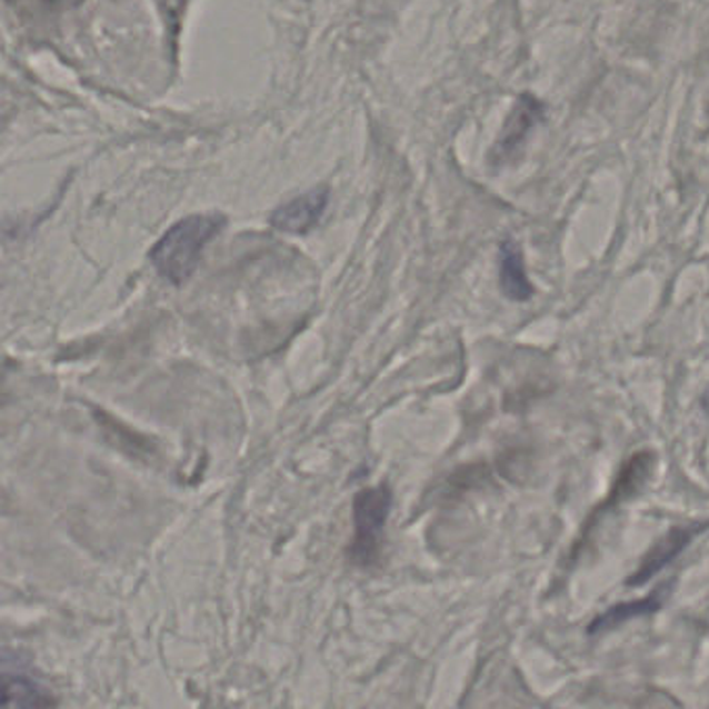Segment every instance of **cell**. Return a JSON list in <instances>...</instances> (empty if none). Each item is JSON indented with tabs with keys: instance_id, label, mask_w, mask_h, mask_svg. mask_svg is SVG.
<instances>
[{
	"instance_id": "obj_1",
	"label": "cell",
	"mask_w": 709,
	"mask_h": 709,
	"mask_svg": "<svg viewBox=\"0 0 709 709\" xmlns=\"http://www.w3.org/2000/svg\"><path fill=\"white\" fill-rule=\"evenodd\" d=\"M226 227L223 214H192L171 227L150 250V260L162 279L186 283L200 264L207 243Z\"/></svg>"
},
{
	"instance_id": "obj_2",
	"label": "cell",
	"mask_w": 709,
	"mask_h": 709,
	"mask_svg": "<svg viewBox=\"0 0 709 709\" xmlns=\"http://www.w3.org/2000/svg\"><path fill=\"white\" fill-rule=\"evenodd\" d=\"M389 510H391V491L387 485L358 491L354 500L356 535L350 549L358 565H371L372 560L379 556Z\"/></svg>"
},
{
	"instance_id": "obj_3",
	"label": "cell",
	"mask_w": 709,
	"mask_h": 709,
	"mask_svg": "<svg viewBox=\"0 0 709 709\" xmlns=\"http://www.w3.org/2000/svg\"><path fill=\"white\" fill-rule=\"evenodd\" d=\"M2 706L4 708H49L54 699L28 668L4 656L2 661Z\"/></svg>"
},
{
	"instance_id": "obj_4",
	"label": "cell",
	"mask_w": 709,
	"mask_h": 709,
	"mask_svg": "<svg viewBox=\"0 0 709 709\" xmlns=\"http://www.w3.org/2000/svg\"><path fill=\"white\" fill-rule=\"evenodd\" d=\"M327 202H329V190L327 188L310 190V192L302 193V196L293 198L290 202H286V204H281L279 209L274 210L271 223L279 231L302 236V233H308L312 227L321 221L322 212L327 209Z\"/></svg>"
},
{
	"instance_id": "obj_5",
	"label": "cell",
	"mask_w": 709,
	"mask_h": 709,
	"mask_svg": "<svg viewBox=\"0 0 709 709\" xmlns=\"http://www.w3.org/2000/svg\"><path fill=\"white\" fill-rule=\"evenodd\" d=\"M701 531H703V525H693V527L685 525V527H677L668 535H663L660 541L651 548V551L645 556L639 570L630 577V587H639V585H645L647 580L653 579L675 558H678L682 553V549L687 548Z\"/></svg>"
},
{
	"instance_id": "obj_6",
	"label": "cell",
	"mask_w": 709,
	"mask_h": 709,
	"mask_svg": "<svg viewBox=\"0 0 709 709\" xmlns=\"http://www.w3.org/2000/svg\"><path fill=\"white\" fill-rule=\"evenodd\" d=\"M541 114H543V104L537 98L529 94L518 98L516 109L506 123V131L501 133L498 146L493 148V161L510 162L512 154L520 150L527 133L537 123V119H541Z\"/></svg>"
},
{
	"instance_id": "obj_7",
	"label": "cell",
	"mask_w": 709,
	"mask_h": 709,
	"mask_svg": "<svg viewBox=\"0 0 709 709\" xmlns=\"http://www.w3.org/2000/svg\"><path fill=\"white\" fill-rule=\"evenodd\" d=\"M501 291L516 302H525L532 296V286L525 267V258L515 242L501 243L500 250Z\"/></svg>"
},
{
	"instance_id": "obj_8",
	"label": "cell",
	"mask_w": 709,
	"mask_h": 709,
	"mask_svg": "<svg viewBox=\"0 0 709 709\" xmlns=\"http://www.w3.org/2000/svg\"><path fill=\"white\" fill-rule=\"evenodd\" d=\"M666 589H660V593H653V596L645 597V599H637V601H629V603H618L612 606L610 610H606L603 613H599L596 620L589 625V632L597 635L601 630L616 629L629 620L635 618H641V616H649V613L658 612L663 603V593Z\"/></svg>"
}]
</instances>
